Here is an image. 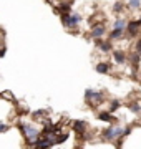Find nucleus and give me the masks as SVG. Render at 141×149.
Listing matches in <instances>:
<instances>
[{
  "mask_svg": "<svg viewBox=\"0 0 141 149\" xmlns=\"http://www.w3.org/2000/svg\"><path fill=\"white\" fill-rule=\"evenodd\" d=\"M20 131L23 133V136H25V139H27V143L30 146L35 144V141L38 139V134H40V129L38 128H35L30 123H23V121H20Z\"/></svg>",
  "mask_w": 141,
  "mask_h": 149,
  "instance_id": "nucleus-1",
  "label": "nucleus"
},
{
  "mask_svg": "<svg viewBox=\"0 0 141 149\" xmlns=\"http://www.w3.org/2000/svg\"><path fill=\"white\" fill-rule=\"evenodd\" d=\"M123 131H125V128H121V126H110V128L103 129L101 136H103L106 141H114V139H118L119 136H123Z\"/></svg>",
  "mask_w": 141,
  "mask_h": 149,
  "instance_id": "nucleus-2",
  "label": "nucleus"
},
{
  "mask_svg": "<svg viewBox=\"0 0 141 149\" xmlns=\"http://www.w3.org/2000/svg\"><path fill=\"white\" fill-rule=\"evenodd\" d=\"M80 20H82V17L78 15V13H63L61 15V23L66 28H76Z\"/></svg>",
  "mask_w": 141,
  "mask_h": 149,
  "instance_id": "nucleus-3",
  "label": "nucleus"
},
{
  "mask_svg": "<svg viewBox=\"0 0 141 149\" xmlns=\"http://www.w3.org/2000/svg\"><path fill=\"white\" fill-rule=\"evenodd\" d=\"M85 98H87V103H90L91 106H96L100 103H103V93L101 91L95 93L93 90H87L85 91Z\"/></svg>",
  "mask_w": 141,
  "mask_h": 149,
  "instance_id": "nucleus-4",
  "label": "nucleus"
},
{
  "mask_svg": "<svg viewBox=\"0 0 141 149\" xmlns=\"http://www.w3.org/2000/svg\"><path fill=\"white\" fill-rule=\"evenodd\" d=\"M126 27H128V33H131L133 37L140 33V28H141V23L140 20H133V22H128L126 23Z\"/></svg>",
  "mask_w": 141,
  "mask_h": 149,
  "instance_id": "nucleus-5",
  "label": "nucleus"
},
{
  "mask_svg": "<svg viewBox=\"0 0 141 149\" xmlns=\"http://www.w3.org/2000/svg\"><path fill=\"white\" fill-rule=\"evenodd\" d=\"M113 60H114V63L125 65L126 63V53L123 52V50H114L113 52Z\"/></svg>",
  "mask_w": 141,
  "mask_h": 149,
  "instance_id": "nucleus-6",
  "label": "nucleus"
},
{
  "mask_svg": "<svg viewBox=\"0 0 141 149\" xmlns=\"http://www.w3.org/2000/svg\"><path fill=\"white\" fill-rule=\"evenodd\" d=\"M106 33V30H105V25H101V23H98V25H95L91 30V37L96 40V38H103V35Z\"/></svg>",
  "mask_w": 141,
  "mask_h": 149,
  "instance_id": "nucleus-7",
  "label": "nucleus"
},
{
  "mask_svg": "<svg viewBox=\"0 0 141 149\" xmlns=\"http://www.w3.org/2000/svg\"><path fill=\"white\" fill-rule=\"evenodd\" d=\"M71 126H73V131H75V133H78V134H83L85 133V131H87V121H80V119H76V121H73V124H71Z\"/></svg>",
  "mask_w": 141,
  "mask_h": 149,
  "instance_id": "nucleus-8",
  "label": "nucleus"
},
{
  "mask_svg": "<svg viewBox=\"0 0 141 149\" xmlns=\"http://www.w3.org/2000/svg\"><path fill=\"white\" fill-rule=\"evenodd\" d=\"M96 47L100 48L101 52H110V50H111V40H108V42H103V40L96 38Z\"/></svg>",
  "mask_w": 141,
  "mask_h": 149,
  "instance_id": "nucleus-9",
  "label": "nucleus"
},
{
  "mask_svg": "<svg viewBox=\"0 0 141 149\" xmlns=\"http://www.w3.org/2000/svg\"><path fill=\"white\" fill-rule=\"evenodd\" d=\"M95 70H96V73H100V74H106L110 71V65L106 63V61H100V63L95 66Z\"/></svg>",
  "mask_w": 141,
  "mask_h": 149,
  "instance_id": "nucleus-10",
  "label": "nucleus"
},
{
  "mask_svg": "<svg viewBox=\"0 0 141 149\" xmlns=\"http://www.w3.org/2000/svg\"><path fill=\"white\" fill-rule=\"evenodd\" d=\"M98 119L100 121H105V123H113L114 116L110 111H103V113H98Z\"/></svg>",
  "mask_w": 141,
  "mask_h": 149,
  "instance_id": "nucleus-11",
  "label": "nucleus"
},
{
  "mask_svg": "<svg viewBox=\"0 0 141 149\" xmlns=\"http://www.w3.org/2000/svg\"><path fill=\"white\" fill-rule=\"evenodd\" d=\"M123 32L125 30H121V28H113L111 33H110V40H119V38L123 37Z\"/></svg>",
  "mask_w": 141,
  "mask_h": 149,
  "instance_id": "nucleus-12",
  "label": "nucleus"
},
{
  "mask_svg": "<svg viewBox=\"0 0 141 149\" xmlns=\"http://www.w3.org/2000/svg\"><path fill=\"white\" fill-rule=\"evenodd\" d=\"M128 7L131 10H138L141 8V0H128Z\"/></svg>",
  "mask_w": 141,
  "mask_h": 149,
  "instance_id": "nucleus-13",
  "label": "nucleus"
},
{
  "mask_svg": "<svg viewBox=\"0 0 141 149\" xmlns=\"http://www.w3.org/2000/svg\"><path fill=\"white\" fill-rule=\"evenodd\" d=\"M113 28H121V30H125V28H126V22L123 20V18H118V20H114Z\"/></svg>",
  "mask_w": 141,
  "mask_h": 149,
  "instance_id": "nucleus-14",
  "label": "nucleus"
},
{
  "mask_svg": "<svg viewBox=\"0 0 141 149\" xmlns=\"http://www.w3.org/2000/svg\"><path fill=\"white\" fill-rule=\"evenodd\" d=\"M119 106H121V103H119L118 100H114V101L110 103V111H114V109H118Z\"/></svg>",
  "mask_w": 141,
  "mask_h": 149,
  "instance_id": "nucleus-15",
  "label": "nucleus"
},
{
  "mask_svg": "<svg viewBox=\"0 0 141 149\" xmlns=\"http://www.w3.org/2000/svg\"><path fill=\"white\" fill-rule=\"evenodd\" d=\"M130 109H131V111H135V113H141V106L138 104V103H131Z\"/></svg>",
  "mask_w": 141,
  "mask_h": 149,
  "instance_id": "nucleus-16",
  "label": "nucleus"
},
{
  "mask_svg": "<svg viewBox=\"0 0 141 149\" xmlns=\"http://www.w3.org/2000/svg\"><path fill=\"white\" fill-rule=\"evenodd\" d=\"M60 8H61V12H63V13H70V12H71L70 3H61V5H60Z\"/></svg>",
  "mask_w": 141,
  "mask_h": 149,
  "instance_id": "nucleus-17",
  "label": "nucleus"
},
{
  "mask_svg": "<svg viewBox=\"0 0 141 149\" xmlns=\"http://www.w3.org/2000/svg\"><path fill=\"white\" fill-rule=\"evenodd\" d=\"M5 131H8V124H5V123H0V133H5Z\"/></svg>",
  "mask_w": 141,
  "mask_h": 149,
  "instance_id": "nucleus-18",
  "label": "nucleus"
},
{
  "mask_svg": "<svg viewBox=\"0 0 141 149\" xmlns=\"http://www.w3.org/2000/svg\"><path fill=\"white\" fill-rule=\"evenodd\" d=\"M113 10L114 12H121V10H123V5L118 2V3H114V5H113Z\"/></svg>",
  "mask_w": 141,
  "mask_h": 149,
  "instance_id": "nucleus-19",
  "label": "nucleus"
},
{
  "mask_svg": "<svg viewBox=\"0 0 141 149\" xmlns=\"http://www.w3.org/2000/svg\"><path fill=\"white\" fill-rule=\"evenodd\" d=\"M136 53H140V55H141V40L136 43Z\"/></svg>",
  "mask_w": 141,
  "mask_h": 149,
  "instance_id": "nucleus-20",
  "label": "nucleus"
},
{
  "mask_svg": "<svg viewBox=\"0 0 141 149\" xmlns=\"http://www.w3.org/2000/svg\"><path fill=\"white\" fill-rule=\"evenodd\" d=\"M3 55H5V47H2V48H0V58H2Z\"/></svg>",
  "mask_w": 141,
  "mask_h": 149,
  "instance_id": "nucleus-21",
  "label": "nucleus"
},
{
  "mask_svg": "<svg viewBox=\"0 0 141 149\" xmlns=\"http://www.w3.org/2000/svg\"><path fill=\"white\" fill-rule=\"evenodd\" d=\"M140 23H141V18H140Z\"/></svg>",
  "mask_w": 141,
  "mask_h": 149,
  "instance_id": "nucleus-22",
  "label": "nucleus"
}]
</instances>
